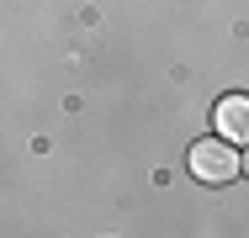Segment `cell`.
<instances>
[{"mask_svg": "<svg viewBox=\"0 0 249 238\" xmlns=\"http://www.w3.org/2000/svg\"><path fill=\"white\" fill-rule=\"evenodd\" d=\"M191 175L207 180V186H223V180H239V170H244V159H239V143H223V138H201L191 148Z\"/></svg>", "mask_w": 249, "mask_h": 238, "instance_id": "1", "label": "cell"}, {"mask_svg": "<svg viewBox=\"0 0 249 238\" xmlns=\"http://www.w3.org/2000/svg\"><path fill=\"white\" fill-rule=\"evenodd\" d=\"M212 127L223 143H244L249 138V95H223L212 106Z\"/></svg>", "mask_w": 249, "mask_h": 238, "instance_id": "2", "label": "cell"}]
</instances>
